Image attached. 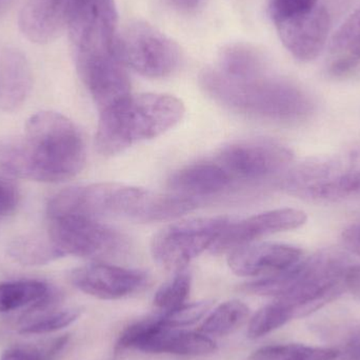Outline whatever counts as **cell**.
<instances>
[{"label":"cell","mask_w":360,"mask_h":360,"mask_svg":"<svg viewBox=\"0 0 360 360\" xmlns=\"http://www.w3.org/2000/svg\"><path fill=\"white\" fill-rule=\"evenodd\" d=\"M78 205L86 215L101 220L118 216L137 222H155L179 217L198 205L196 198L160 194L120 184H95L78 186Z\"/></svg>","instance_id":"4"},{"label":"cell","mask_w":360,"mask_h":360,"mask_svg":"<svg viewBox=\"0 0 360 360\" xmlns=\"http://www.w3.org/2000/svg\"><path fill=\"white\" fill-rule=\"evenodd\" d=\"M293 158L291 150L276 141H241L224 148L217 164L232 179L262 180L287 172Z\"/></svg>","instance_id":"9"},{"label":"cell","mask_w":360,"mask_h":360,"mask_svg":"<svg viewBox=\"0 0 360 360\" xmlns=\"http://www.w3.org/2000/svg\"><path fill=\"white\" fill-rule=\"evenodd\" d=\"M292 319H294V317L291 311L285 304L275 300L274 302L260 309L252 317L248 326V338L251 340L264 338L283 327Z\"/></svg>","instance_id":"25"},{"label":"cell","mask_w":360,"mask_h":360,"mask_svg":"<svg viewBox=\"0 0 360 360\" xmlns=\"http://www.w3.org/2000/svg\"><path fill=\"white\" fill-rule=\"evenodd\" d=\"M215 68L231 77H254L266 73V61L255 46L236 42L220 51Z\"/></svg>","instance_id":"21"},{"label":"cell","mask_w":360,"mask_h":360,"mask_svg":"<svg viewBox=\"0 0 360 360\" xmlns=\"http://www.w3.org/2000/svg\"><path fill=\"white\" fill-rule=\"evenodd\" d=\"M19 201V190L13 179L0 175V218L8 215L16 209Z\"/></svg>","instance_id":"29"},{"label":"cell","mask_w":360,"mask_h":360,"mask_svg":"<svg viewBox=\"0 0 360 360\" xmlns=\"http://www.w3.org/2000/svg\"><path fill=\"white\" fill-rule=\"evenodd\" d=\"M191 275L184 271L176 272V275L162 285L154 296V306L162 314L176 310L186 304L191 291Z\"/></svg>","instance_id":"26"},{"label":"cell","mask_w":360,"mask_h":360,"mask_svg":"<svg viewBox=\"0 0 360 360\" xmlns=\"http://www.w3.org/2000/svg\"><path fill=\"white\" fill-rule=\"evenodd\" d=\"M72 285L86 295L103 300H116L136 293L145 287L147 274L141 270L105 264L75 269L70 275Z\"/></svg>","instance_id":"13"},{"label":"cell","mask_w":360,"mask_h":360,"mask_svg":"<svg viewBox=\"0 0 360 360\" xmlns=\"http://www.w3.org/2000/svg\"><path fill=\"white\" fill-rule=\"evenodd\" d=\"M212 304L213 302L209 300L192 302V304L186 302L176 310L165 313V314L160 313V319L167 327L174 328V329L188 327V326L194 325L205 317L211 310Z\"/></svg>","instance_id":"28"},{"label":"cell","mask_w":360,"mask_h":360,"mask_svg":"<svg viewBox=\"0 0 360 360\" xmlns=\"http://www.w3.org/2000/svg\"><path fill=\"white\" fill-rule=\"evenodd\" d=\"M201 0H171L173 6L181 11L195 10L200 4Z\"/></svg>","instance_id":"33"},{"label":"cell","mask_w":360,"mask_h":360,"mask_svg":"<svg viewBox=\"0 0 360 360\" xmlns=\"http://www.w3.org/2000/svg\"><path fill=\"white\" fill-rule=\"evenodd\" d=\"M82 2V0H27L19 14V29L33 44H50L69 30Z\"/></svg>","instance_id":"15"},{"label":"cell","mask_w":360,"mask_h":360,"mask_svg":"<svg viewBox=\"0 0 360 360\" xmlns=\"http://www.w3.org/2000/svg\"><path fill=\"white\" fill-rule=\"evenodd\" d=\"M49 238L65 256L101 257L122 251L126 239L101 220L78 213L46 212Z\"/></svg>","instance_id":"7"},{"label":"cell","mask_w":360,"mask_h":360,"mask_svg":"<svg viewBox=\"0 0 360 360\" xmlns=\"http://www.w3.org/2000/svg\"><path fill=\"white\" fill-rule=\"evenodd\" d=\"M359 195H360V193H359Z\"/></svg>","instance_id":"34"},{"label":"cell","mask_w":360,"mask_h":360,"mask_svg":"<svg viewBox=\"0 0 360 360\" xmlns=\"http://www.w3.org/2000/svg\"><path fill=\"white\" fill-rule=\"evenodd\" d=\"M281 188L293 196L333 201L360 193V143L333 155L313 158L292 167Z\"/></svg>","instance_id":"5"},{"label":"cell","mask_w":360,"mask_h":360,"mask_svg":"<svg viewBox=\"0 0 360 360\" xmlns=\"http://www.w3.org/2000/svg\"><path fill=\"white\" fill-rule=\"evenodd\" d=\"M0 360H44L41 351L32 347H12L2 353Z\"/></svg>","instance_id":"30"},{"label":"cell","mask_w":360,"mask_h":360,"mask_svg":"<svg viewBox=\"0 0 360 360\" xmlns=\"http://www.w3.org/2000/svg\"><path fill=\"white\" fill-rule=\"evenodd\" d=\"M135 350L150 354L205 356L215 352L217 345L211 338L200 332L181 331L167 327L160 315L155 327L141 340Z\"/></svg>","instance_id":"16"},{"label":"cell","mask_w":360,"mask_h":360,"mask_svg":"<svg viewBox=\"0 0 360 360\" xmlns=\"http://www.w3.org/2000/svg\"><path fill=\"white\" fill-rule=\"evenodd\" d=\"M86 158L80 131L55 112L35 114L22 136L0 141V169L19 179L63 181L80 173Z\"/></svg>","instance_id":"1"},{"label":"cell","mask_w":360,"mask_h":360,"mask_svg":"<svg viewBox=\"0 0 360 360\" xmlns=\"http://www.w3.org/2000/svg\"><path fill=\"white\" fill-rule=\"evenodd\" d=\"M53 292L44 281L25 279L0 283V313L29 308L41 311L52 304Z\"/></svg>","instance_id":"20"},{"label":"cell","mask_w":360,"mask_h":360,"mask_svg":"<svg viewBox=\"0 0 360 360\" xmlns=\"http://www.w3.org/2000/svg\"><path fill=\"white\" fill-rule=\"evenodd\" d=\"M338 351L344 360H360V330L351 333L342 350Z\"/></svg>","instance_id":"31"},{"label":"cell","mask_w":360,"mask_h":360,"mask_svg":"<svg viewBox=\"0 0 360 360\" xmlns=\"http://www.w3.org/2000/svg\"><path fill=\"white\" fill-rule=\"evenodd\" d=\"M328 71L334 77H346L360 68V8L338 30L330 44Z\"/></svg>","instance_id":"19"},{"label":"cell","mask_w":360,"mask_h":360,"mask_svg":"<svg viewBox=\"0 0 360 360\" xmlns=\"http://www.w3.org/2000/svg\"><path fill=\"white\" fill-rule=\"evenodd\" d=\"M80 79L94 99L99 111L108 109L131 94L126 67L113 50L74 53Z\"/></svg>","instance_id":"10"},{"label":"cell","mask_w":360,"mask_h":360,"mask_svg":"<svg viewBox=\"0 0 360 360\" xmlns=\"http://www.w3.org/2000/svg\"><path fill=\"white\" fill-rule=\"evenodd\" d=\"M114 53L124 67L151 78L171 75L179 69L181 60L179 44L143 21L129 23L117 31Z\"/></svg>","instance_id":"6"},{"label":"cell","mask_w":360,"mask_h":360,"mask_svg":"<svg viewBox=\"0 0 360 360\" xmlns=\"http://www.w3.org/2000/svg\"><path fill=\"white\" fill-rule=\"evenodd\" d=\"M8 254L22 266H44L61 258L46 234H29L17 237L8 245Z\"/></svg>","instance_id":"22"},{"label":"cell","mask_w":360,"mask_h":360,"mask_svg":"<svg viewBox=\"0 0 360 360\" xmlns=\"http://www.w3.org/2000/svg\"><path fill=\"white\" fill-rule=\"evenodd\" d=\"M201 88L216 103L250 117L297 124L315 112L312 97L295 84L272 77L268 72L254 77H231L209 68L200 74Z\"/></svg>","instance_id":"2"},{"label":"cell","mask_w":360,"mask_h":360,"mask_svg":"<svg viewBox=\"0 0 360 360\" xmlns=\"http://www.w3.org/2000/svg\"><path fill=\"white\" fill-rule=\"evenodd\" d=\"M273 23L285 48L298 60L308 63L316 59L325 49L332 29V16L321 0Z\"/></svg>","instance_id":"11"},{"label":"cell","mask_w":360,"mask_h":360,"mask_svg":"<svg viewBox=\"0 0 360 360\" xmlns=\"http://www.w3.org/2000/svg\"><path fill=\"white\" fill-rule=\"evenodd\" d=\"M307 221L304 212L297 209H277L251 216L235 224H229L212 251L215 254L233 251L269 235L295 230Z\"/></svg>","instance_id":"12"},{"label":"cell","mask_w":360,"mask_h":360,"mask_svg":"<svg viewBox=\"0 0 360 360\" xmlns=\"http://www.w3.org/2000/svg\"><path fill=\"white\" fill-rule=\"evenodd\" d=\"M345 239H346L349 247H350L355 253L360 255V222L359 224H355L352 228L349 229V230H347L346 234H345Z\"/></svg>","instance_id":"32"},{"label":"cell","mask_w":360,"mask_h":360,"mask_svg":"<svg viewBox=\"0 0 360 360\" xmlns=\"http://www.w3.org/2000/svg\"><path fill=\"white\" fill-rule=\"evenodd\" d=\"M32 88V72L22 53L6 49L0 54V110L18 109Z\"/></svg>","instance_id":"17"},{"label":"cell","mask_w":360,"mask_h":360,"mask_svg":"<svg viewBox=\"0 0 360 360\" xmlns=\"http://www.w3.org/2000/svg\"><path fill=\"white\" fill-rule=\"evenodd\" d=\"M304 251L283 243L247 245L233 250L229 257L231 270L243 277H270L283 274L300 266Z\"/></svg>","instance_id":"14"},{"label":"cell","mask_w":360,"mask_h":360,"mask_svg":"<svg viewBox=\"0 0 360 360\" xmlns=\"http://www.w3.org/2000/svg\"><path fill=\"white\" fill-rule=\"evenodd\" d=\"M231 181L230 175L217 162H199L174 173L169 186L175 194L195 198L222 192Z\"/></svg>","instance_id":"18"},{"label":"cell","mask_w":360,"mask_h":360,"mask_svg":"<svg viewBox=\"0 0 360 360\" xmlns=\"http://www.w3.org/2000/svg\"><path fill=\"white\" fill-rule=\"evenodd\" d=\"M229 224L228 217L215 216L170 224L152 241L154 260L166 270L184 271L197 256L213 247Z\"/></svg>","instance_id":"8"},{"label":"cell","mask_w":360,"mask_h":360,"mask_svg":"<svg viewBox=\"0 0 360 360\" xmlns=\"http://www.w3.org/2000/svg\"><path fill=\"white\" fill-rule=\"evenodd\" d=\"M340 351L300 344L273 345L258 349L249 360H336Z\"/></svg>","instance_id":"24"},{"label":"cell","mask_w":360,"mask_h":360,"mask_svg":"<svg viewBox=\"0 0 360 360\" xmlns=\"http://www.w3.org/2000/svg\"><path fill=\"white\" fill-rule=\"evenodd\" d=\"M184 114V103L172 95L130 94L101 112L97 149L105 156L122 153L174 128Z\"/></svg>","instance_id":"3"},{"label":"cell","mask_w":360,"mask_h":360,"mask_svg":"<svg viewBox=\"0 0 360 360\" xmlns=\"http://www.w3.org/2000/svg\"><path fill=\"white\" fill-rule=\"evenodd\" d=\"M250 309L240 300H229L210 313L200 326L199 332L209 338L230 335L245 325Z\"/></svg>","instance_id":"23"},{"label":"cell","mask_w":360,"mask_h":360,"mask_svg":"<svg viewBox=\"0 0 360 360\" xmlns=\"http://www.w3.org/2000/svg\"><path fill=\"white\" fill-rule=\"evenodd\" d=\"M80 317V311L77 309L56 311L46 313L42 316L36 317L21 326L19 334L22 335H44L53 333L69 327Z\"/></svg>","instance_id":"27"}]
</instances>
